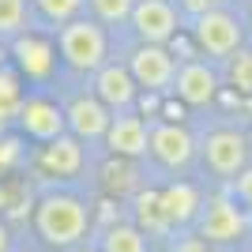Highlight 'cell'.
Wrapping results in <instances>:
<instances>
[{
    "label": "cell",
    "instance_id": "6da1fadb",
    "mask_svg": "<svg viewBox=\"0 0 252 252\" xmlns=\"http://www.w3.org/2000/svg\"><path fill=\"white\" fill-rule=\"evenodd\" d=\"M87 226H91V211L83 200L75 196H64V192H49L38 200L34 207V230L45 245L53 249H72V245L83 241Z\"/></svg>",
    "mask_w": 252,
    "mask_h": 252
},
{
    "label": "cell",
    "instance_id": "7a4b0ae2",
    "mask_svg": "<svg viewBox=\"0 0 252 252\" xmlns=\"http://www.w3.org/2000/svg\"><path fill=\"white\" fill-rule=\"evenodd\" d=\"M61 57L75 72H98L105 64V31L87 19H68L61 31Z\"/></svg>",
    "mask_w": 252,
    "mask_h": 252
},
{
    "label": "cell",
    "instance_id": "3957f363",
    "mask_svg": "<svg viewBox=\"0 0 252 252\" xmlns=\"http://www.w3.org/2000/svg\"><path fill=\"white\" fill-rule=\"evenodd\" d=\"M245 230H249V219L230 196H219L200 211V241L207 245H233L245 237Z\"/></svg>",
    "mask_w": 252,
    "mask_h": 252
},
{
    "label": "cell",
    "instance_id": "277c9868",
    "mask_svg": "<svg viewBox=\"0 0 252 252\" xmlns=\"http://www.w3.org/2000/svg\"><path fill=\"white\" fill-rule=\"evenodd\" d=\"M203 162L211 173L219 177H233L249 166V136H241L237 128H219L203 139Z\"/></svg>",
    "mask_w": 252,
    "mask_h": 252
},
{
    "label": "cell",
    "instance_id": "5b68a950",
    "mask_svg": "<svg viewBox=\"0 0 252 252\" xmlns=\"http://www.w3.org/2000/svg\"><path fill=\"white\" fill-rule=\"evenodd\" d=\"M128 72H132L136 87H147V91H166V87L173 83V75H177V61H173V53H169L166 45L143 42L136 53H132Z\"/></svg>",
    "mask_w": 252,
    "mask_h": 252
},
{
    "label": "cell",
    "instance_id": "8992f818",
    "mask_svg": "<svg viewBox=\"0 0 252 252\" xmlns=\"http://www.w3.org/2000/svg\"><path fill=\"white\" fill-rule=\"evenodd\" d=\"M196 45H200L203 53H211V57H230V53H237V45H241V27H237V19L233 15H226V11H203V15H196Z\"/></svg>",
    "mask_w": 252,
    "mask_h": 252
},
{
    "label": "cell",
    "instance_id": "52a82bcc",
    "mask_svg": "<svg viewBox=\"0 0 252 252\" xmlns=\"http://www.w3.org/2000/svg\"><path fill=\"white\" fill-rule=\"evenodd\" d=\"M147 151L158 158V166L181 169V166H189L192 155H196V139L189 136V128L166 121V125H155L147 132Z\"/></svg>",
    "mask_w": 252,
    "mask_h": 252
},
{
    "label": "cell",
    "instance_id": "ba28073f",
    "mask_svg": "<svg viewBox=\"0 0 252 252\" xmlns=\"http://www.w3.org/2000/svg\"><path fill=\"white\" fill-rule=\"evenodd\" d=\"M132 27L143 42L166 45L177 34V11L169 0H139V4H132Z\"/></svg>",
    "mask_w": 252,
    "mask_h": 252
},
{
    "label": "cell",
    "instance_id": "9c48e42d",
    "mask_svg": "<svg viewBox=\"0 0 252 252\" xmlns=\"http://www.w3.org/2000/svg\"><path fill=\"white\" fill-rule=\"evenodd\" d=\"M15 121H19V128L27 136L42 139V143L64 136V109L53 105L49 98H23L19 109H15Z\"/></svg>",
    "mask_w": 252,
    "mask_h": 252
},
{
    "label": "cell",
    "instance_id": "30bf717a",
    "mask_svg": "<svg viewBox=\"0 0 252 252\" xmlns=\"http://www.w3.org/2000/svg\"><path fill=\"white\" fill-rule=\"evenodd\" d=\"M173 83H177V98L185 105H207L211 98L219 94V75H215V68H207L203 61L181 64L177 75H173Z\"/></svg>",
    "mask_w": 252,
    "mask_h": 252
},
{
    "label": "cell",
    "instance_id": "8fae6325",
    "mask_svg": "<svg viewBox=\"0 0 252 252\" xmlns=\"http://www.w3.org/2000/svg\"><path fill=\"white\" fill-rule=\"evenodd\" d=\"M64 125L72 128L75 139H98V136H105V128H109V109H105L98 98L79 94L64 109Z\"/></svg>",
    "mask_w": 252,
    "mask_h": 252
},
{
    "label": "cell",
    "instance_id": "7c38bea8",
    "mask_svg": "<svg viewBox=\"0 0 252 252\" xmlns=\"http://www.w3.org/2000/svg\"><path fill=\"white\" fill-rule=\"evenodd\" d=\"M94 91H98V102L105 109H128V105L136 102V79L121 64H102L98 68Z\"/></svg>",
    "mask_w": 252,
    "mask_h": 252
},
{
    "label": "cell",
    "instance_id": "4fadbf2b",
    "mask_svg": "<svg viewBox=\"0 0 252 252\" xmlns=\"http://www.w3.org/2000/svg\"><path fill=\"white\" fill-rule=\"evenodd\" d=\"M105 143L117 158H143L147 155V125L139 117H109Z\"/></svg>",
    "mask_w": 252,
    "mask_h": 252
},
{
    "label": "cell",
    "instance_id": "5bb4252c",
    "mask_svg": "<svg viewBox=\"0 0 252 252\" xmlns=\"http://www.w3.org/2000/svg\"><path fill=\"white\" fill-rule=\"evenodd\" d=\"M15 64L27 79H45L57 64V53L45 38H34V34H19L15 38Z\"/></svg>",
    "mask_w": 252,
    "mask_h": 252
},
{
    "label": "cell",
    "instance_id": "9a60e30c",
    "mask_svg": "<svg viewBox=\"0 0 252 252\" xmlns=\"http://www.w3.org/2000/svg\"><path fill=\"white\" fill-rule=\"evenodd\" d=\"M79 166H83V147H79L75 136H57L45 143V151H42L45 173H53V177H75Z\"/></svg>",
    "mask_w": 252,
    "mask_h": 252
},
{
    "label": "cell",
    "instance_id": "2e32d148",
    "mask_svg": "<svg viewBox=\"0 0 252 252\" xmlns=\"http://www.w3.org/2000/svg\"><path fill=\"white\" fill-rule=\"evenodd\" d=\"M158 207H162L169 226H185L200 215V192L192 185H169V189L158 192Z\"/></svg>",
    "mask_w": 252,
    "mask_h": 252
},
{
    "label": "cell",
    "instance_id": "e0dca14e",
    "mask_svg": "<svg viewBox=\"0 0 252 252\" xmlns=\"http://www.w3.org/2000/svg\"><path fill=\"white\" fill-rule=\"evenodd\" d=\"M98 252H147V237H143L139 226L121 222V226H109L102 233V249Z\"/></svg>",
    "mask_w": 252,
    "mask_h": 252
},
{
    "label": "cell",
    "instance_id": "ac0fdd59",
    "mask_svg": "<svg viewBox=\"0 0 252 252\" xmlns=\"http://www.w3.org/2000/svg\"><path fill=\"white\" fill-rule=\"evenodd\" d=\"M19 102H23V91H19V75H15V72H8V68L0 64V132H4V125H8L11 117H15Z\"/></svg>",
    "mask_w": 252,
    "mask_h": 252
},
{
    "label": "cell",
    "instance_id": "d6986e66",
    "mask_svg": "<svg viewBox=\"0 0 252 252\" xmlns=\"http://www.w3.org/2000/svg\"><path fill=\"white\" fill-rule=\"evenodd\" d=\"M136 219H139V230H151V233L169 226L162 207H158V192H139L136 196Z\"/></svg>",
    "mask_w": 252,
    "mask_h": 252
},
{
    "label": "cell",
    "instance_id": "ffe728a7",
    "mask_svg": "<svg viewBox=\"0 0 252 252\" xmlns=\"http://www.w3.org/2000/svg\"><path fill=\"white\" fill-rule=\"evenodd\" d=\"M27 23V0H0V34H19Z\"/></svg>",
    "mask_w": 252,
    "mask_h": 252
},
{
    "label": "cell",
    "instance_id": "44dd1931",
    "mask_svg": "<svg viewBox=\"0 0 252 252\" xmlns=\"http://www.w3.org/2000/svg\"><path fill=\"white\" fill-rule=\"evenodd\" d=\"M230 83L241 94H252V53H230Z\"/></svg>",
    "mask_w": 252,
    "mask_h": 252
},
{
    "label": "cell",
    "instance_id": "7402d4cb",
    "mask_svg": "<svg viewBox=\"0 0 252 252\" xmlns=\"http://www.w3.org/2000/svg\"><path fill=\"white\" fill-rule=\"evenodd\" d=\"M34 4H38V11H42L45 19H53V23L75 19V11L83 8V0H34Z\"/></svg>",
    "mask_w": 252,
    "mask_h": 252
},
{
    "label": "cell",
    "instance_id": "603a6c76",
    "mask_svg": "<svg viewBox=\"0 0 252 252\" xmlns=\"http://www.w3.org/2000/svg\"><path fill=\"white\" fill-rule=\"evenodd\" d=\"M132 4L136 0H91V8L98 11V19L102 23H121L132 15Z\"/></svg>",
    "mask_w": 252,
    "mask_h": 252
},
{
    "label": "cell",
    "instance_id": "cb8c5ba5",
    "mask_svg": "<svg viewBox=\"0 0 252 252\" xmlns=\"http://www.w3.org/2000/svg\"><path fill=\"white\" fill-rule=\"evenodd\" d=\"M233 192H237V200L252 211V166H245L241 173H233Z\"/></svg>",
    "mask_w": 252,
    "mask_h": 252
},
{
    "label": "cell",
    "instance_id": "d4e9b609",
    "mask_svg": "<svg viewBox=\"0 0 252 252\" xmlns=\"http://www.w3.org/2000/svg\"><path fill=\"white\" fill-rule=\"evenodd\" d=\"M15 162H19V143H15V139H4V136H0V177H4V173H8Z\"/></svg>",
    "mask_w": 252,
    "mask_h": 252
},
{
    "label": "cell",
    "instance_id": "484cf974",
    "mask_svg": "<svg viewBox=\"0 0 252 252\" xmlns=\"http://www.w3.org/2000/svg\"><path fill=\"white\" fill-rule=\"evenodd\" d=\"M177 4L189 11V15H203V11H215L222 0H177Z\"/></svg>",
    "mask_w": 252,
    "mask_h": 252
},
{
    "label": "cell",
    "instance_id": "4316f807",
    "mask_svg": "<svg viewBox=\"0 0 252 252\" xmlns=\"http://www.w3.org/2000/svg\"><path fill=\"white\" fill-rule=\"evenodd\" d=\"M173 252H215V249H211L207 241H200V237H185V241H181Z\"/></svg>",
    "mask_w": 252,
    "mask_h": 252
},
{
    "label": "cell",
    "instance_id": "83f0119b",
    "mask_svg": "<svg viewBox=\"0 0 252 252\" xmlns=\"http://www.w3.org/2000/svg\"><path fill=\"white\" fill-rule=\"evenodd\" d=\"M8 249H11V233L4 226V219H0V252H8Z\"/></svg>",
    "mask_w": 252,
    "mask_h": 252
},
{
    "label": "cell",
    "instance_id": "f1b7e54d",
    "mask_svg": "<svg viewBox=\"0 0 252 252\" xmlns=\"http://www.w3.org/2000/svg\"><path fill=\"white\" fill-rule=\"evenodd\" d=\"M75 252H98V249H75Z\"/></svg>",
    "mask_w": 252,
    "mask_h": 252
},
{
    "label": "cell",
    "instance_id": "f546056e",
    "mask_svg": "<svg viewBox=\"0 0 252 252\" xmlns=\"http://www.w3.org/2000/svg\"><path fill=\"white\" fill-rule=\"evenodd\" d=\"M0 64H4V49H0Z\"/></svg>",
    "mask_w": 252,
    "mask_h": 252
}]
</instances>
